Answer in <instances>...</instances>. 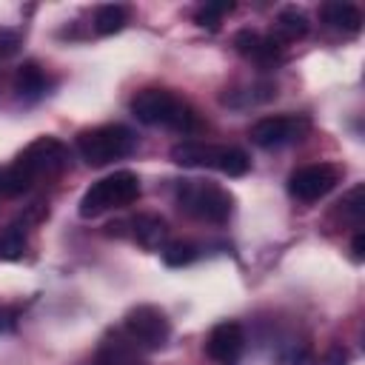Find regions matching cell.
Wrapping results in <instances>:
<instances>
[{
    "label": "cell",
    "instance_id": "6da1fadb",
    "mask_svg": "<svg viewBox=\"0 0 365 365\" xmlns=\"http://www.w3.org/2000/svg\"><path fill=\"white\" fill-rule=\"evenodd\" d=\"M68 165V148L57 137H37L31 140L11 165L0 168L3 171V197H17L29 191L40 177L60 174Z\"/></svg>",
    "mask_w": 365,
    "mask_h": 365
},
{
    "label": "cell",
    "instance_id": "7a4b0ae2",
    "mask_svg": "<svg viewBox=\"0 0 365 365\" xmlns=\"http://www.w3.org/2000/svg\"><path fill=\"white\" fill-rule=\"evenodd\" d=\"M131 114L143 125H163V128H171V131H180V134H194V131L202 128L200 114L168 88H143V91H137L134 100H131Z\"/></svg>",
    "mask_w": 365,
    "mask_h": 365
},
{
    "label": "cell",
    "instance_id": "3957f363",
    "mask_svg": "<svg viewBox=\"0 0 365 365\" xmlns=\"http://www.w3.org/2000/svg\"><path fill=\"white\" fill-rule=\"evenodd\" d=\"M174 200L182 214H188L200 222H211V225L228 222V217L234 211L231 191L217 182H205V180H180L174 188Z\"/></svg>",
    "mask_w": 365,
    "mask_h": 365
},
{
    "label": "cell",
    "instance_id": "277c9868",
    "mask_svg": "<svg viewBox=\"0 0 365 365\" xmlns=\"http://www.w3.org/2000/svg\"><path fill=\"white\" fill-rule=\"evenodd\" d=\"M171 160L185 168H214L225 177H245L251 157L237 145H211L202 140H182L171 148Z\"/></svg>",
    "mask_w": 365,
    "mask_h": 365
},
{
    "label": "cell",
    "instance_id": "5b68a950",
    "mask_svg": "<svg viewBox=\"0 0 365 365\" xmlns=\"http://www.w3.org/2000/svg\"><path fill=\"white\" fill-rule=\"evenodd\" d=\"M137 148V137L131 128L120 125V123H111V125H97V128H86L77 134V151L80 157L100 168V165H108L114 160H123L128 157L131 151Z\"/></svg>",
    "mask_w": 365,
    "mask_h": 365
},
{
    "label": "cell",
    "instance_id": "8992f818",
    "mask_svg": "<svg viewBox=\"0 0 365 365\" xmlns=\"http://www.w3.org/2000/svg\"><path fill=\"white\" fill-rule=\"evenodd\" d=\"M137 197H140V177L125 168L114 171L86 188V194L80 197V217H86V220L100 217L111 208L131 205Z\"/></svg>",
    "mask_w": 365,
    "mask_h": 365
},
{
    "label": "cell",
    "instance_id": "52a82bcc",
    "mask_svg": "<svg viewBox=\"0 0 365 365\" xmlns=\"http://www.w3.org/2000/svg\"><path fill=\"white\" fill-rule=\"evenodd\" d=\"M125 334L145 351H157L171 339V319L157 305H137L125 314Z\"/></svg>",
    "mask_w": 365,
    "mask_h": 365
},
{
    "label": "cell",
    "instance_id": "ba28073f",
    "mask_svg": "<svg viewBox=\"0 0 365 365\" xmlns=\"http://www.w3.org/2000/svg\"><path fill=\"white\" fill-rule=\"evenodd\" d=\"M339 182V168L334 163H311L288 177V194L299 202H317L331 194Z\"/></svg>",
    "mask_w": 365,
    "mask_h": 365
},
{
    "label": "cell",
    "instance_id": "9c48e42d",
    "mask_svg": "<svg viewBox=\"0 0 365 365\" xmlns=\"http://www.w3.org/2000/svg\"><path fill=\"white\" fill-rule=\"evenodd\" d=\"M308 131V120L305 117H294V114H274V117H262L251 125V140L259 148H279L288 145L294 140H302V134Z\"/></svg>",
    "mask_w": 365,
    "mask_h": 365
},
{
    "label": "cell",
    "instance_id": "30bf717a",
    "mask_svg": "<svg viewBox=\"0 0 365 365\" xmlns=\"http://www.w3.org/2000/svg\"><path fill=\"white\" fill-rule=\"evenodd\" d=\"M245 351V331L240 322L225 319L217 322L205 339V354L217 362V365H237V359Z\"/></svg>",
    "mask_w": 365,
    "mask_h": 365
},
{
    "label": "cell",
    "instance_id": "8fae6325",
    "mask_svg": "<svg viewBox=\"0 0 365 365\" xmlns=\"http://www.w3.org/2000/svg\"><path fill=\"white\" fill-rule=\"evenodd\" d=\"M234 48H237L242 57L257 60V63H262V66L282 60V43H277L271 34H259V31H254V29L237 31V34H234Z\"/></svg>",
    "mask_w": 365,
    "mask_h": 365
},
{
    "label": "cell",
    "instance_id": "7c38bea8",
    "mask_svg": "<svg viewBox=\"0 0 365 365\" xmlns=\"http://www.w3.org/2000/svg\"><path fill=\"white\" fill-rule=\"evenodd\" d=\"M308 31H311L308 14H305L302 9H297V6H285V9L274 17V31H271V37H274L277 43H297V40H302Z\"/></svg>",
    "mask_w": 365,
    "mask_h": 365
},
{
    "label": "cell",
    "instance_id": "4fadbf2b",
    "mask_svg": "<svg viewBox=\"0 0 365 365\" xmlns=\"http://www.w3.org/2000/svg\"><path fill=\"white\" fill-rule=\"evenodd\" d=\"M319 17L325 26L342 31V34H356L362 29V11L354 3H342V0H331L319 9Z\"/></svg>",
    "mask_w": 365,
    "mask_h": 365
},
{
    "label": "cell",
    "instance_id": "5bb4252c",
    "mask_svg": "<svg viewBox=\"0 0 365 365\" xmlns=\"http://www.w3.org/2000/svg\"><path fill=\"white\" fill-rule=\"evenodd\" d=\"M128 225H131V237H134L143 248H148V251L163 248V242H165V237H168V222H165L160 214H137Z\"/></svg>",
    "mask_w": 365,
    "mask_h": 365
},
{
    "label": "cell",
    "instance_id": "9a60e30c",
    "mask_svg": "<svg viewBox=\"0 0 365 365\" xmlns=\"http://www.w3.org/2000/svg\"><path fill=\"white\" fill-rule=\"evenodd\" d=\"M14 91L23 100H37L46 91V71L34 60H26L14 74Z\"/></svg>",
    "mask_w": 365,
    "mask_h": 365
},
{
    "label": "cell",
    "instance_id": "2e32d148",
    "mask_svg": "<svg viewBox=\"0 0 365 365\" xmlns=\"http://www.w3.org/2000/svg\"><path fill=\"white\" fill-rule=\"evenodd\" d=\"M128 23V9L123 3H106L94 11V31L97 34H117Z\"/></svg>",
    "mask_w": 365,
    "mask_h": 365
},
{
    "label": "cell",
    "instance_id": "e0dca14e",
    "mask_svg": "<svg viewBox=\"0 0 365 365\" xmlns=\"http://www.w3.org/2000/svg\"><path fill=\"white\" fill-rule=\"evenodd\" d=\"M26 254V225H6L0 228V259L14 262Z\"/></svg>",
    "mask_w": 365,
    "mask_h": 365
},
{
    "label": "cell",
    "instance_id": "ac0fdd59",
    "mask_svg": "<svg viewBox=\"0 0 365 365\" xmlns=\"http://www.w3.org/2000/svg\"><path fill=\"white\" fill-rule=\"evenodd\" d=\"M163 262L168 268H182V265H191L197 257H200V248L188 240H174V242H165L163 248Z\"/></svg>",
    "mask_w": 365,
    "mask_h": 365
},
{
    "label": "cell",
    "instance_id": "d6986e66",
    "mask_svg": "<svg viewBox=\"0 0 365 365\" xmlns=\"http://www.w3.org/2000/svg\"><path fill=\"white\" fill-rule=\"evenodd\" d=\"M231 11H234V3H202V6L194 11V23H197L200 29L217 31L220 23H222V17L231 14Z\"/></svg>",
    "mask_w": 365,
    "mask_h": 365
},
{
    "label": "cell",
    "instance_id": "ffe728a7",
    "mask_svg": "<svg viewBox=\"0 0 365 365\" xmlns=\"http://www.w3.org/2000/svg\"><path fill=\"white\" fill-rule=\"evenodd\" d=\"M20 31H14V29H0V60H6V57H11V54H17L20 51Z\"/></svg>",
    "mask_w": 365,
    "mask_h": 365
},
{
    "label": "cell",
    "instance_id": "44dd1931",
    "mask_svg": "<svg viewBox=\"0 0 365 365\" xmlns=\"http://www.w3.org/2000/svg\"><path fill=\"white\" fill-rule=\"evenodd\" d=\"M17 317H20V308H14V305H0V334L14 331Z\"/></svg>",
    "mask_w": 365,
    "mask_h": 365
},
{
    "label": "cell",
    "instance_id": "7402d4cb",
    "mask_svg": "<svg viewBox=\"0 0 365 365\" xmlns=\"http://www.w3.org/2000/svg\"><path fill=\"white\" fill-rule=\"evenodd\" d=\"M351 362V354H348V348L345 345H331L328 348V354H325V365H348Z\"/></svg>",
    "mask_w": 365,
    "mask_h": 365
},
{
    "label": "cell",
    "instance_id": "603a6c76",
    "mask_svg": "<svg viewBox=\"0 0 365 365\" xmlns=\"http://www.w3.org/2000/svg\"><path fill=\"white\" fill-rule=\"evenodd\" d=\"M351 251H354V259L359 262V259H362V254H365V234H362V231H356V234H354Z\"/></svg>",
    "mask_w": 365,
    "mask_h": 365
},
{
    "label": "cell",
    "instance_id": "cb8c5ba5",
    "mask_svg": "<svg viewBox=\"0 0 365 365\" xmlns=\"http://www.w3.org/2000/svg\"><path fill=\"white\" fill-rule=\"evenodd\" d=\"M297 362H299V365H314V356H311V354H302Z\"/></svg>",
    "mask_w": 365,
    "mask_h": 365
},
{
    "label": "cell",
    "instance_id": "d4e9b609",
    "mask_svg": "<svg viewBox=\"0 0 365 365\" xmlns=\"http://www.w3.org/2000/svg\"><path fill=\"white\" fill-rule=\"evenodd\" d=\"M0 197H3V171H0Z\"/></svg>",
    "mask_w": 365,
    "mask_h": 365
}]
</instances>
